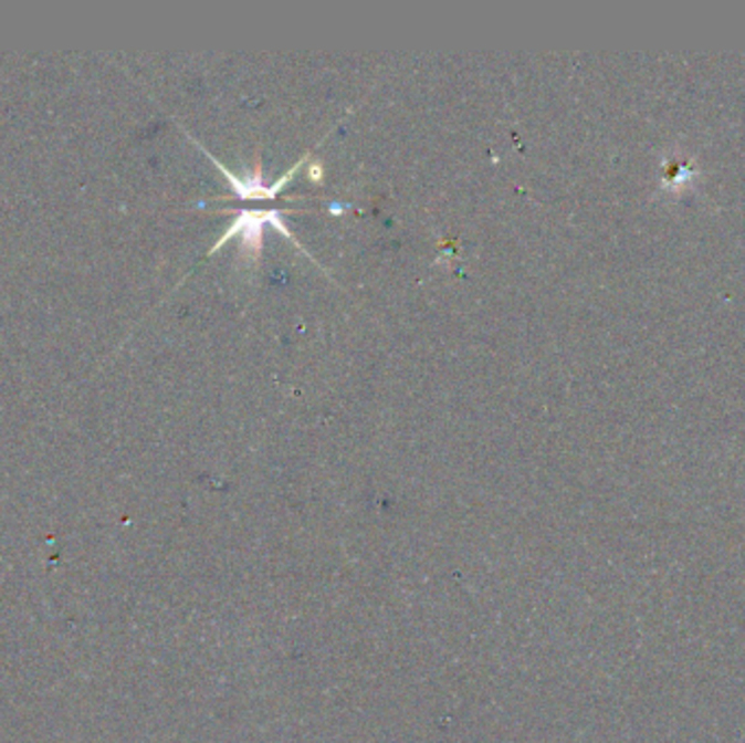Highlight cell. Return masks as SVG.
Returning <instances> with one entry per match:
<instances>
[{"label": "cell", "mask_w": 745, "mask_h": 743, "mask_svg": "<svg viewBox=\"0 0 745 743\" xmlns=\"http://www.w3.org/2000/svg\"><path fill=\"white\" fill-rule=\"evenodd\" d=\"M266 224H273L275 229H280L284 236L291 238V231L282 221L277 210H260V212L242 210L238 214V219L229 224V229L217 240L212 251L221 249L227 240H231L235 233H240L242 236V253L249 255V258H258L260 251H262V231H264Z\"/></svg>", "instance_id": "1"}, {"label": "cell", "mask_w": 745, "mask_h": 743, "mask_svg": "<svg viewBox=\"0 0 745 743\" xmlns=\"http://www.w3.org/2000/svg\"><path fill=\"white\" fill-rule=\"evenodd\" d=\"M212 161L223 170L224 177H227V181L231 184V188H233V192H238V197H242V199H273L291 179H293V175L297 172L298 168L303 166V161H305V157L303 159H298L297 164L282 177V179H277L273 186H266L264 184V177H262V166H260V161L255 164V170L253 172H249L246 177H235L233 172H229L227 168H224L223 164L221 161H217V157H212Z\"/></svg>", "instance_id": "2"}, {"label": "cell", "mask_w": 745, "mask_h": 743, "mask_svg": "<svg viewBox=\"0 0 745 743\" xmlns=\"http://www.w3.org/2000/svg\"><path fill=\"white\" fill-rule=\"evenodd\" d=\"M307 177H309L312 181H321V177H323V166H321L318 161H312V166L307 168Z\"/></svg>", "instance_id": "3"}]
</instances>
